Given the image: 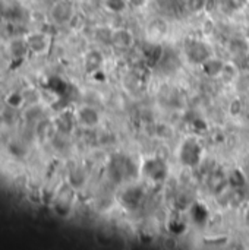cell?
Returning <instances> with one entry per match:
<instances>
[{
  "mask_svg": "<svg viewBox=\"0 0 249 250\" xmlns=\"http://www.w3.org/2000/svg\"><path fill=\"white\" fill-rule=\"evenodd\" d=\"M139 173L150 182L153 183H161L167 179L169 174V167L164 160L158 157H150L142 161Z\"/></svg>",
  "mask_w": 249,
  "mask_h": 250,
  "instance_id": "3",
  "label": "cell"
},
{
  "mask_svg": "<svg viewBox=\"0 0 249 250\" xmlns=\"http://www.w3.org/2000/svg\"><path fill=\"white\" fill-rule=\"evenodd\" d=\"M236 76H238V67L233 63H226L220 78H223L226 82H233Z\"/></svg>",
  "mask_w": 249,
  "mask_h": 250,
  "instance_id": "23",
  "label": "cell"
},
{
  "mask_svg": "<svg viewBox=\"0 0 249 250\" xmlns=\"http://www.w3.org/2000/svg\"><path fill=\"white\" fill-rule=\"evenodd\" d=\"M183 51H185V57L188 59V62L197 66H201L205 60H208L213 56L210 47L204 41L197 40V38L186 40L183 45Z\"/></svg>",
  "mask_w": 249,
  "mask_h": 250,
  "instance_id": "4",
  "label": "cell"
},
{
  "mask_svg": "<svg viewBox=\"0 0 249 250\" xmlns=\"http://www.w3.org/2000/svg\"><path fill=\"white\" fill-rule=\"evenodd\" d=\"M225 64H226L225 60L211 56L208 60H205V62L201 64V67H203V72H204L207 76H210V78H219V76H222V73H223Z\"/></svg>",
  "mask_w": 249,
  "mask_h": 250,
  "instance_id": "15",
  "label": "cell"
},
{
  "mask_svg": "<svg viewBox=\"0 0 249 250\" xmlns=\"http://www.w3.org/2000/svg\"><path fill=\"white\" fill-rule=\"evenodd\" d=\"M189 215H191V220L195 224L201 226V224H205L207 220H208V209L201 204H194L189 208Z\"/></svg>",
  "mask_w": 249,
  "mask_h": 250,
  "instance_id": "18",
  "label": "cell"
},
{
  "mask_svg": "<svg viewBox=\"0 0 249 250\" xmlns=\"http://www.w3.org/2000/svg\"><path fill=\"white\" fill-rule=\"evenodd\" d=\"M110 42L119 50H128L134 45V35L129 29L119 28L110 34Z\"/></svg>",
  "mask_w": 249,
  "mask_h": 250,
  "instance_id": "12",
  "label": "cell"
},
{
  "mask_svg": "<svg viewBox=\"0 0 249 250\" xmlns=\"http://www.w3.org/2000/svg\"><path fill=\"white\" fill-rule=\"evenodd\" d=\"M73 198H75V189L69 183L63 185V188L56 195V199L53 204L54 212L60 217H68L72 212Z\"/></svg>",
  "mask_w": 249,
  "mask_h": 250,
  "instance_id": "6",
  "label": "cell"
},
{
  "mask_svg": "<svg viewBox=\"0 0 249 250\" xmlns=\"http://www.w3.org/2000/svg\"><path fill=\"white\" fill-rule=\"evenodd\" d=\"M75 116H76L78 125L85 127V129H94L101 122L100 111L92 105H81V107H78Z\"/></svg>",
  "mask_w": 249,
  "mask_h": 250,
  "instance_id": "7",
  "label": "cell"
},
{
  "mask_svg": "<svg viewBox=\"0 0 249 250\" xmlns=\"http://www.w3.org/2000/svg\"><path fill=\"white\" fill-rule=\"evenodd\" d=\"M6 12V1L4 0H0V16Z\"/></svg>",
  "mask_w": 249,
  "mask_h": 250,
  "instance_id": "28",
  "label": "cell"
},
{
  "mask_svg": "<svg viewBox=\"0 0 249 250\" xmlns=\"http://www.w3.org/2000/svg\"><path fill=\"white\" fill-rule=\"evenodd\" d=\"M6 51L12 60H18V62H21L26 56H29V48H28L25 35L23 37H12L6 44Z\"/></svg>",
  "mask_w": 249,
  "mask_h": 250,
  "instance_id": "8",
  "label": "cell"
},
{
  "mask_svg": "<svg viewBox=\"0 0 249 250\" xmlns=\"http://www.w3.org/2000/svg\"><path fill=\"white\" fill-rule=\"evenodd\" d=\"M82 64H84V69L88 75H94V73L101 70V67L104 64V56L100 50L91 48L84 54Z\"/></svg>",
  "mask_w": 249,
  "mask_h": 250,
  "instance_id": "9",
  "label": "cell"
},
{
  "mask_svg": "<svg viewBox=\"0 0 249 250\" xmlns=\"http://www.w3.org/2000/svg\"><path fill=\"white\" fill-rule=\"evenodd\" d=\"M207 6V0H186V7L192 13H198L204 10Z\"/></svg>",
  "mask_w": 249,
  "mask_h": 250,
  "instance_id": "25",
  "label": "cell"
},
{
  "mask_svg": "<svg viewBox=\"0 0 249 250\" xmlns=\"http://www.w3.org/2000/svg\"><path fill=\"white\" fill-rule=\"evenodd\" d=\"M169 231L176 234V236H181L186 231V224L181 220H173L169 223Z\"/></svg>",
  "mask_w": 249,
  "mask_h": 250,
  "instance_id": "24",
  "label": "cell"
},
{
  "mask_svg": "<svg viewBox=\"0 0 249 250\" xmlns=\"http://www.w3.org/2000/svg\"><path fill=\"white\" fill-rule=\"evenodd\" d=\"M227 183L235 189H241L247 185V174L241 170H233L227 174Z\"/></svg>",
  "mask_w": 249,
  "mask_h": 250,
  "instance_id": "19",
  "label": "cell"
},
{
  "mask_svg": "<svg viewBox=\"0 0 249 250\" xmlns=\"http://www.w3.org/2000/svg\"><path fill=\"white\" fill-rule=\"evenodd\" d=\"M128 160H125L123 157H116L110 161V166H109V173H110V177L114 179L116 182H120L126 173H128Z\"/></svg>",
  "mask_w": 249,
  "mask_h": 250,
  "instance_id": "16",
  "label": "cell"
},
{
  "mask_svg": "<svg viewBox=\"0 0 249 250\" xmlns=\"http://www.w3.org/2000/svg\"><path fill=\"white\" fill-rule=\"evenodd\" d=\"M230 111H232L233 116L241 114V111H242V103L239 100H233L232 104H230Z\"/></svg>",
  "mask_w": 249,
  "mask_h": 250,
  "instance_id": "26",
  "label": "cell"
},
{
  "mask_svg": "<svg viewBox=\"0 0 249 250\" xmlns=\"http://www.w3.org/2000/svg\"><path fill=\"white\" fill-rule=\"evenodd\" d=\"M28 48H29V56L35 57H44L50 53L51 50V35L43 29L31 31L25 35Z\"/></svg>",
  "mask_w": 249,
  "mask_h": 250,
  "instance_id": "2",
  "label": "cell"
},
{
  "mask_svg": "<svg viewBox=\"0 0 249 250\" xmlns=\"http://www.w3.org/2000/svg\"><path fill=\"white\" fill-rule=\"evenodd\" d=\"M128 4L134 9H141L147 4V0H128Z\"/></svg>",
  "mask_w": 249,
  "mask_h": 250,
  "instance_id": "27",
  "label": "cell"
},
{
  "mask_svg": "<svg viewBox=\"0 0 249 250\" xmlns=\"http://www.w3.org/2000/svg\"><path fill=\"white\" fill-rule=\"evenodd\" d=\"M104 7L110 13H122L128 7V0H104Z\"/></svg>",
  "mask_w": 249,
  "mask_h": 250,
  "instance_id": "21",
  "label": "cell"
},
{
  "mask_svg": "<svg viewBox=\"0 0 249 250\" xmlns=\"http://www.w3.org/2000/svg\"><path fill=\"white\" fill-rule=\"evenodd\" d=\"M161 56H163V48H161L158 44L150 45V47L147 48V51H145V57H147V60L151 62V63L158 62V60L161 59Z\"/></svg>",
  "mask_w": 249,
  "mask_h": 250,
  "instance_id": "22",
  "label": "cell"
},
{
  "mask_svg": "<svg viewBox=\"0 0 249 250\" xmlns=\"http://www.w3.org/2000/svg\"><path fill=\"white\" fill-rule=\"evenodd\" d=\"M68 183H69L75 190H76L78 188L84 186V183H85V171L81 170V168H73V170H70L69 174H68Z\"/></svg>",
  "mask_w": 249,
  "mask_h": 250,
  "instance_id": "20",
  "label": "cell"
},
{
  "mask_svg": "<svg viewBox=\"0 0 249 250\" xmlns=\"http://www.w3.org/2000/svg\"><path fill=\"white\" fill-rule=\"evenodd\" d=\"M120 198H122V202L125 207L135 209L141 205V202L144 199V189L138 185H132L122 192Z\"/></svg>",
  "mask_w": 249,
  "mask_h": 250,
  "instance_id": "11",
  "label": "cell"
},
{
  "mask_svg": "<svg viewBox=\"0 0 249 250\" xmlns=\"http://www.w3.org/2000/svg\"><path fill=\"white\" fill-rule=\"evenodd\" d=\"M21 117L26 125H37L40 120L44 119V107L41 103H34V104H26L23 110L21 111Z\"/></svg>",
  "mask_w": 249,
  "mask_h": 250,
  "instance_id": "13",
  "label": "cell"
},
{
  "mask_svg": "<svg viewBox=\"0 0 249 250\" xmlns=\"http://www.w3.org/2000/svg\"><path fill=\"white\" fill-rule=\"evenodd\" d=\"M4 105L18 111H22L26 105V100L22 91H10L4 95Z\"/></svg>",
  "mask_w": 249,
  "mask_h": 250,
  "instance_id": "17",
  "label": "cell"
},
{
  "mask_svg": "<svg viewBox=\"0 0 249 250\" xmlns=\"http://www.w3.org/2000/svg\"><path fill=\"white\" fill-rule=\"evenodd\" d=\"M53 125L56 129V133L59 135H70L75 129V125H78L76 122V116L68 111L60 113L59 116H56V119H53Z\"/></svg>",
  "mask_w": 249,
  "mask_h": 250,
  "instance_id": "10",
  "label": "cell"
},
{
  "mask_svg": "<svg viewBox=\"0 0 249 250\" xmlns=\"http://www.w3.org/2000/svg\"><path fill=\"white\" fill-rule=\"evenodd\" d=\"M178 158H179V163L183 167L195 168L203 160V145H201V142L194 136L186 138L181 144Z\"/></svg>",
  "mask_w": 249,
  "mask_h": 250,
  "instance_id": "1",
  "label": "cell"
},
{
  "mask_svg": "<svg viewBox=\"0 0 249 250\" xmlns=\"http://www.w3.org/2000/svg\"><path fill=\"white\" fill-rule=\"evenodd\" d=\"M227 176L222 170H216L208 177V190L213 195H220L227 186Z\"/></svg>",
  "mask_w": 249,
  "mask_h": 250,
  "instance_id": "14",
  "label": "cell"
},
{
  "mask_svg": "<svg viewBox=\"0 0 249 250\" xmlns=\"http://www.w3.org/2000/svg\"><path fill=\"white\" fill-rule=\"evenodd\" d=\"M75 18L73 4L69 0H56L48 9V19L54 25H65Z\"/></svg>",
  "mask_w": 249,
  "mask_h": 250,
  "instance_id": "5",
  "label": "cell"
}]
</instances>
